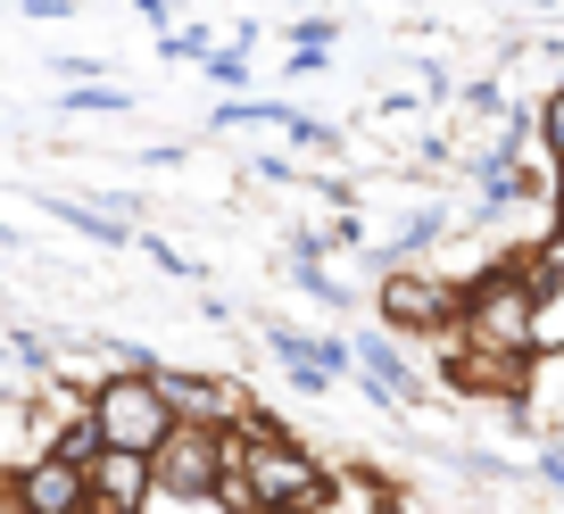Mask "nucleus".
<instances>
[{
	"label": "nucleus",
	"instance_id": "f257e3e1",
	"mask_svg": "<svg viewBox=\"0 0 564 514\" xmlns=\"http://www.w3.org/2000/svg\"><path fill=\"white\" fill-rule=\"evenodd\" d=\"M241 473L265 514H324L333 506V464L300 431H241Z\"/></svg>",
	"mask_w": 564,
	"mask_h": 514
},
{
	"label": "nucleus",
	"instance_id": "f03ea898",
	"mask_svg": "<svg viewBox=\"0 0 564 514\" xmlns=\"http://www.w3.org/2000/svg\"><path fill=\"white\" fill-rule=\"evenodd\" d=\"M150 464H159V497H150V506H216L225 473L241 464V424H199V415H183Z\"/></svg>",
	"mask_w": 564,
	"mask_h": 514
},
{
	"label": "nucleus",
	"instance_id": "7ed1b4c3",
	"mask_svg": "<svg viewBox=\"0 0 564 514\" xmlns=\"http://www.w3.org/2000/svg\"><path fill=\"white\" fill-rule=\"evenodd\" d=\"M465 340H498V349H540V291L523 283V258H498L490 274L465 283Z\"/></svg>",
	"mask_w": 564,
	"mask_h": 514
},
{
	"label": "nucleus",
	"instance_id": "20e7f679",
	"mask_svg": "<svg viewBox=\"0 0 564 514\" xmlns=\"http://www.w3.org/2000/svg\"><path fill=\"white\" fill-rule=\"evenodd\" d=\"M91 415H100L108 448H150L159 457V440L183 424L175 398L159 391V365H133V373H108L100 391H91Z\"/></svg>",
	"mask_w": 564,
	"mask_h": 514
},
{
	"label": "nucleus",
	"instance_id": "39448f33",
	"mask_svg": "<svg viewBox=\"0 0 564 514\" xmlns=\"http://www.w3.org/2000/svg\"><path fill=\"white\" fill-rule=\"evenodd\" d=\"M373 316L390 324V332H457L465 316V291L441 283V274H415V266H382V291H373Z\"/></svg>",
	"mask_w": 564,
	"mask_h": 514
},
{
	"label": "nucleus",
	"instance_id": "423d86ee",
	"mask_svg": "<svg viewBox=\"0 0 564 514\" xmlns=\"http://www.w3.org/2000/svg\"><path fill=\"white\" fill-rule=\"evenodd\" d=\"M265 349L274 365L300 382V391H333L357 373V340H333V332H300V324H265Z\"/></svg>",
	"mask_w": 564,
	"mask_h": 514
},
{
	"label": "nucleus",
	"instance_id": "0eeeda50",
	"mask_svg": "<svg viewBox=\"0 0 564 514\" xmlns=\"http://www.w3.org/2000/svg\"><path fill=\"white\" fill-rule=\"evenodd\" d=\"M18 506H34V514H84V506H100V497H91V464L42 448L34 464H18Z\"/></svg>",
	"mask_w": 564,
	"mask_h": 514
},
{
	"label": "nucleus",
	"instance_id": "6e6552de",
	"mask_svg": "<svg viewBox=\"0 0 564 514\" xmlns=\"http://www.w3.org/2000/svg\"><path fill=\"white\" fill-rule=\"evenodd\" d=\"M91 497H100L108 514L150 506V497H159V464H150V448H100V457H91Z\"/></svg>",
	"mask_w": 564,
	"mask_h": 514
},
{
	"label": "nucleus",
	"instance_id": "1a4fd4ad",
	"mask_svg": "<svg viewBox=\"0 0 564 514\" xmlns=\"http://www.w3.org/2000/svg\"><path fill=\"white\" fill-rule=\"evenodd\" d=\"M159 391L175 398V415H199V424H241V415H249V398L232 391V382H208V373L159 365Z\"/></svg>",
	"mask_w": 564,
	"mask_h": 514
},
{
	"label": "nucleus",
	"instance_id": "9d476101",
	"mask_svg": "<svg viewBox=\"0 0 564 514\" xmlns=\"http://www.w3.org/2000/svg\"><path fill=\"white\" fill-rule=\"evenodd\" d=\"M42 208H51L58 216V225H75V232H84V241H100V249H124V241H133V216H117V208H91V199H42Z\"/></svg>",
	"mask_w": 564,
	"mask_h": 514
},
{
	"label": "nucleus",
	"instance_id": "9b49d317",
	"mask_svg": "<svg viewBox=\"0 0 564 514\" xmlns=\"http://www.w3.org/2000/svg\"><path fill=\"white\" fill-rule=\"evenodd\" d=\"M357 365H366V373H382L390 391H399V407H423V373H406V357L390 349L382 332H357Z\"/></svg>",
	"mask_w": 564,
	"mask_h": 514
},
{
	"label": "nucleus",
	"instance_id": "f8f14e48",
	"mask_svg": "<svg viewBox=\"0 0 564 514\" xmlns=\"http://www.w3.org/2000/svg\"><path fill=\"white\" fill-rule=\"evenodd\" d=\"M333 506H399V490H390V473H373V464H349V473H333Z\"/></svg>",
	"mask_w": 564,
	"mask_h": 514
},
{
	"label": "nucleus",
	"instance_id": "ddd939ff",
	"mask_svg": "<svg viewBox=\"0 0 564 514\" xmlns=\"http://www.w3.org/2000/svg\"><path fill=\"white\" fill-rule=\"evenodd\" d=\"M58 108H67V117H124L133 91H117V84H67V91H58Z\"/></svg>",
	"mask_w": 564,
	"mask_h": 514
},
{
	"label": "nucleus",
	"instance_id": "4468645a",
	"mask_svg": "<svg viewBox=\"0 0 564 514\" xmlns=\"http://www.w3.org/2000/svg\"><path fill=\"white\" fill-rule=\"evenodd\" d=\"M291 283H300L324 316H333V307H349V283H333V274H324V258H291Z\"/></svg>",
	"mask_w": 564,
	"mask_h": 514
},
{
	"label": "nucleus",
	"instance_id": "2eb2a0df",
	"mask_svg": "<svg viewBox=\"0 0 564 514\" xmlns=\"http://www.w3.org/2000/svg\"><path fill=\"white\" fill-rule=\"evenodd\" d=\"M199 67H208V84H216V91H249V51H241V42H225V51H208V58H199Z\"/></svg>",
	"mask_w": 564,
	"mask_h": 514
},
{
	"label": "nucleus",
	"instance_id": "dca6fc26",
	"mask_svg": "<svg viewBox=\"0 0 564 514\" xmlns=\"http://www.w3.org/2000/svg\"><path fill=\"white\" fill-rule=\"evenodd\" d=\"M448 464H457L465 481H523L507 457H490V448H448Z\"/></svg>",
	"mask_w": 564,
	"mask_h": 514
},
{
	"label": "nucleus",
	"instance_id": "f3484780",
	"mask_svg": "<svg viewBox=\"0 0 564 514\" xmlns=\"http://www.w3.org/2000/svg\"><path fill=\"white\" fill-rule=\"evenodd\" d=\"M441 232H448V208H415V216H406V225H399V241H390V249H399V258H406V249L441 241Z\"/></svg>",
	"mask_w": 564,
	"mask_h": 514
},
{
	"label": "nucleus",
	"instance_id": "a211bd4d",
	"mask_svg": "<svg viewBox=\"0 0 564 514\" xmlns=\"http://www.w3.org/2000/svg\"><path fill=\"white\" fill-rule=\"evenodd\" d=\"M159 58H192V67H199V58H208V25H166Z\"/></svg>",
	"mask_w": 564,
	"mask_h": 514
},
{
	"label": "nucleus",
	"instance_id": "6ab92c4d",
	"mask_svg": "<svg viewBox=\"0 0 564 514\" xmlns=\"http://www.w3.org/2000/svg\"><path fill=\"white\" fill-rule=\"evenodd\" d=\"M282 133H291V142H300V150H324V158H333V150H340V133H333V124L300 117V108H291V117H282Z\"/></svg>",
	"mask_w": 564,
	"mask_h": 514
},
{
	"label": "nucleus",
	"instance_id": "aec40b11",
	"mask_svg": "<svg viewBox=\"0 0 564 514\" xmlns=\"http://www.w3.org/2000/svg\"><path fill=\"white\" fill-rule=\"evenodd\" d=\"M540 142H547V150L564 158V84L547 91V108H540Z\"/></svg>",
	"mask_w": 564,
	"mask_h": 514
},
{
	"label": "nucleus",
	"instance_id": "412c9836",
	"mask_svg": "<svg viewBox=\"0 0 564 514\" xmlns=\"http://www.w3.org/2000/svg\"><path fill=\"white\" fill-rule=\"evenodd\" d=\"M333 34H340V18H300L291 42H300V51H333Z\"/></svg>",
	"mask_w": 564,
	"mask_h": 514
},
{
	"label": "nucleus",
	"instance_id": "4be33fe9",
	"mask_svg": "<svg viewBox=\"0 0 564 514\" xmlns=\"http://www.w3.org/2000/svg\"><path fill=\"white\" fill-rule=\"evenodd\" d=\"M249 175H258V183H300V166L282 158V150H265V158H249Z\"/></svg>",
	"mask_w": 564,
	"mask_h": 514
},
{
	"label": "nucleus",
	"instance_id": "5701e85b",
	"mask_svg": "<svg viewBox=\"0 0 564 514\" xmlns=\"http://www.w3.org/2000/svg\"><path fill=\"white\" fill-rule=\"evenodd\" d=\"M324 241H333V249H366V232H357V216H349V208H340V216H333V225H324Z\"/></svg>",
	"mask_w": 564,
	"mask_h": 514
},
{
	"label": "nucleus",
	"instance_id": "b1692460",
	"mask_svg": "<svg viewBox=\"0 0 564 514\" xmlns=\"http://www.w3.org/2000/svg\"><path fill=\"white\" fill-rule=\"evenodd\" d=\"M540 481L564 497V440H547V448H540Z\"/></svg>",
	"mask_w": 564,
	"mask_h": 514
},
{
	"label": "nucleus",
	"instance_id": "393cba45",
	"mask_svg": "<svg viewBox=\"0 0 564 514\" xmlns=\"http://www.w3.org/2000/svg\"><path fill=\"white\" fill-rule=\"evenodd\" d=\"M465 108H474V117H498V84H490V75H481V84H465Z\"/></svg>",
	"mask_w": 564,
	"mask_h": 514
},
{
	"label": "nucleus",
	"instance_id": "a878e982",
	"mask_svg": "<svg viewBox=\"0 0 564 514\" xmlns=\"http://www.w3.org/2000/svg\"><path fill=\"white\" fill-rule=\"evenodd\" d=\"M133 9H141V18H150V25H159V34H166V25H175V0H133Z\"/></svg>",
	"mask_w": 564,
	"mask_h": 514
},
{
	"label": "nucleus",
	"instance_id": "bb28decb",
	"mask_svg": "<svg viewBox=\"0 0 564 514\" xmlns=\"http://www.w3.org/2000/svg\"><path fill=\"white\" fill-rule=\"evenodd\" d=\"M547 199H556V249H564V158H556V175H547Z\"/></svg>",
	"mask_w": 564,
	"mask_h": 514
}]
</instances>
